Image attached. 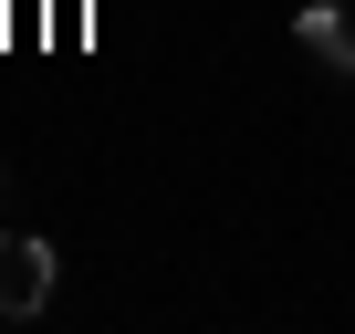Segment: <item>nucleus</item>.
<instances>
[{"mask_svg": "<svg viewBox=\"0 0 355 334\" xmlns=\"http://www.w3.org/2000/svg\"><path fill=\"white\" fill-rule=\"evenodd\" d=\"M53 272H63V261H53V240H21V230H0V313H11V324L53 303Z\"/></svg>", "mask_w": 355, "mask_h": 334, "instance_id": "nucleus-1", "label": "nucleus"}, {"mask_svg": "<svg viewBox=\"0 0 355 334\" xmlns=\"http://www.w3.org/2000/svg\"><path fill=\"white\" fill-rule=\"evenodd\" d=\"M293 32H303V53H313L334 84H355V11H345V0H303Z\"/></svg>", "mask_w": 355, "mask_h": 334, "instance_id": "nucleus-2", "label": "nucleus"}]
</instances>
